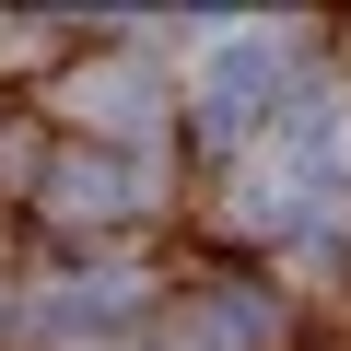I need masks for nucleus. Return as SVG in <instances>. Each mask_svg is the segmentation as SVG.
<instances>
[{"label": "nucleus", "mask_w": 351, "mask_h": 351, "mask_svg": "<svg viewBox=\"0 0 351 351\" xmlns=\"http://www.w3.org/2000/svg\"><path fill=\"white\" fill-rule=\"evenodd\" d=\"M339 199H351V117H339V106H304V117L234 176L246 234H281V246H316V234L339 223Z\"/></svg>", "instance_id": "nucleus-1"}, {"label": "nucleus", "mask_w": 351, "mask_h": 351, "mask_svg": "<svg viewBox=\"0 0 351 351\" xmlns=\"http://www.w3.org/2000/svg\"><path fill=\"white\" fill-rule=\"evenodd\" d=\"M281 82H293V36H223L199 59V129L211 141H258V117L281 106Z\"/></svg>", "instance_id": "nucleus-2"}, {"label": "nucleus", "mask_w": 351, "mask_h": 351, "mask_svg": "<svg viewBox=\"0 0 351 351\" xmlns=\"http://www.w3.org/2000/svg\"><path fill=\"white\" fill-rule=\"evenodd\" d=\"M152 188H164V164H152L141 141H82V152H59V164H47V211H59V223L152 211Z\"/></svg>", "instance_id": "nucleus-3"}, {"label": "nucleus", "mask_w": 351, "mask_h": 351, "mask_svg": "<svg viewBox=\"0 0 351 351\" xmlns=\"http://www.w3.org/2000/svg\"><path fill=\"white\" fill-rule=\"evenodd\" d=\"M36 339H106V328H129L141 316V269L129 258H94V269H59V281H36Z\"/></svg>", "instance_id": "nucleus-4"}, {"label": "nucleus", "mask_w": 351, "mask_h": 351, "mask_svg": "<svg viewBox=\"0 0 351 351\" xmlns=\"http://www.w3.org/2000/svg\"><path fill=\"white\" fill-rule=\"evenodd\" d=\"M59 117L106 129V141H152V71L141 59H94V71L59 82Z\"/></svg>", "instance_id": "nucleus-5"}, {"label": "nucleus", "mask_w": 351, "mask_h": 351, "mask_svg": "<svg viewBox=\"0 0 351 351\" xmlns=\"http://www.w3.org/2000/svg\"><path fill=\"white\" fill-rule=\"evenodd\" d=\"M258 339H269V293H199L164 351H258Z\"/></svg>", "instance_id": "nucleus-6"}]
</instances>
